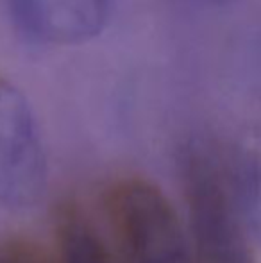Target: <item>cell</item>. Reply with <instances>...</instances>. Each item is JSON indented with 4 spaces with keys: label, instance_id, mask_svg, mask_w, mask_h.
<instances>
[{
    "label": "cell",
    "instance_id": "obj_6",
    "mask_svg": "<svg viewBox=\"0 0 261 263\" xmlns=\"http://www.w3.org/2000/svg\"><path fill=\"white\" fill-rule=\"evenodd\" d=\"M231 197L252 242L261 247V136L224 145Z\"/></svg>",
    "mask_w": 261,
    "mask_h": 263
},
{
    "label": "cell",
    "instance_id": "obj_4",
    "mask_svg": "<svg viewBox=\"0 0 261 263\" xmlns=\"http://www.w3.org/2000/svg\"><path fill=\"white\" fill-rule=\"evenodd\" d=\"M14 27L39 45H83L102 34L113 0H6Z\"/></svg>",
    "mask_w": 261,
    "mask_h": 263
},
{
    "label": "cell",
    "instance_id": "obj_8",
    "mask_svg": "<svg viewBox=\"0 0 261 263\" xmlns=\"http://www.w3.org/2000/svg\"><path fill=\"white\" fill-rule=\"evenodd\" d=\"M186 2L195 4V6H202V7H224L233 2V0H186Z\"/></svg>",
    "mask_w": 261,
    "mask_h": 263
},
{
    "label": "cell",
    "instance_id": "obj_5",
    "mask_svg": "<svg viewBox=\"0 0 261 263\" xmlns=\"http://www.w3.org/2000/svg\"><path fill=\"white\" fill-rule=\"evenodd\" d=\"M54 263H120L88 211L77 199L65 197L54 208Z\"/></svg>",
    "mask_w": 261,
    "mask_h": 263
},
{
    "label": "cell",
    "instance_id": "obj_3",
    "mask_svg": "<svg viewBox=\"0 0 261 263\" xmlns=\"http://www.w3.org/2000/svg\"><path fill=\"white\" fill-rule=\"evenodd\" d=\"M47 184L49 161L34 109L16 84L0 77V208H36Z\"/></svg>",
    "mask_w": 261,
    "mask_h": 263
},
{
    "label": "cell",
    "instance_id": "obj_1",
    "mask_svg": "<svg viewBox=\"0 0 261 263\" xmlns=\"http://www.w3.org/2000/svg\"><path fill=\"white\" fill-rule=\"evenodd\" d=\"M181 177L195 263H256L227 184L224 145L192 136L181 149Z\"/></svg>",
    "mask_w": 261,
    "mask_h": 263
},
{
    "label": "cell",
    "instance_id": "obj_7",
    "mask_svg": "<svg viewBox=\"0 0 261 263\" xmlns=\"http://www.w3.org/2000/svg\"><path fill=\"white\" fill-rule=\"evenodd\" d=\"M0 263H54V258L34 240L7 236L0 240Z\"/></svg>",
    "mask_w": 261,
    "mask_h": 263
},
{
    "label": "cell",
    "instance_id": "obj_2",
    "mask_svg": "<svg viewBox=\"0 0 261 263\" xmlns=\"http://www.w3.org/2000/svg\"><path fill=\"white\" fill-rule=\"evenodd\" d=\"M104 213L120 263H195L188 224L152 181L139 176L111 181Z\"/></svg>",
    "mask_w": 261,
    "mask_h": 263
}]
</instances>
